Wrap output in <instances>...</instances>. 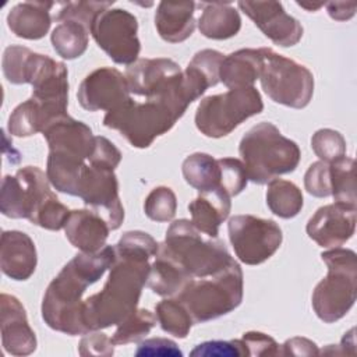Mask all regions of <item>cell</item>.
Here are the masks:
<instances>
[{
  "instance_id": "obj_1",
  "label": "cell",
  "mask_w": 357,
  "mask_h": 357,
  "mask_svg": "<svg viewBox=\"0 0 357 357\" xmlns=\"http://www.w3.org/2000/svg\"><path fill=\"white\" fill-rule=\"evenodd\" d=\"M156 240L141 230L126 231L114 245V261L99 293L84 300L82 322L88 332L119 325L137 310L146 284L151 257L158 252Z\"/></svg>"
},
{
  "instance_id": "obj_2",
  "label": "cell",
  "mask_w": 357,
  "mask_h": 357,
  "mask_svg": "<svg viewBox=\"0 0 357 357\" xmlns=\"http://www.w3.org/2000/svg\"><path fill=\"white\" fill-rule=\"evenodd\" d=\"M114 261V245H105L96 252H79L68 261L49 283L43 301L42 318L57 332L77 336L85 335L82 322L84 293L96 283Z\"/></svg>"
},
{
  "instance_id": "obj_3",
  "label": "cell",
  "mask_w": 357,
  "mask_h": 357,
  "mask_svg": "<svg viewBox=\"0 0 357 357\" xmlns=\"http://www.w3.org/2000/svg\"><path fill=\"white\" fill-rule=\"evenodd\" d=\"M238 153L248 180L255 184H268L280 174L294 172L301 159L298 145L269 121H262L244 134Z\"/></svg>"
},
{
  "instance_id": "obj_4",
  "label": "cell",
  "mask_w": 357,
  "mask_h": 357,
  "mask_svg": "<svg viewBox=\"0 0 357 357\" xmlns=\"http://www.w3.org/2000/svg\"><path fill=\"white\" fill-rule=\"evenodd\" d=\"M184 113L183 107L167 99L152 98L137 102L130 98L105 114L103 126L117 130L131 146L144 149L170 131Z\"/></svg>"
},
{
  "instance_id": "obj_5",
  "label": "cell",
  "mask_w": 357,
  "mask_h": 357,
  "mask_svg": "<svg viewBox=\"0 0 357 357\" xmlns=\"http://www.w3.org/2000/svg\"><path fill=\"white\" fill-rule=\"evenodd\" d=\"M158 251L177 262L192 279L211 276L226 268L233 257L218 237L204 238L188 219L174 220Z\"/></svg>"
},
{
  "instance_id": "obj_6",
  "label": "cell",
  "mask_w": 357,
  "mask_h": 357,
  "mask_svg": "<svg viewBox=\"0 0 357 357\" xmlns=\"http://www.w3.org/2000/svg\"><path fill=\"white\" fill-rule=\"evenodd\" d=\"M243 271L233 259L211 276L192 279L174 297L187 308L194 324H202L236 310L243 301Z\"/></svg>"
},
{
  "instance_id": "obj_7",
  "label": "cell",
  "mask_w": 357,
  "mask_h": 357,
  "mask_svg": "<svg viewBox=\"0 0 357 357\" xmlns=\"http://www.w3.org/2000/svg\"><path fill=\"white\" fill-rule=\"evenodd\" d=\"M328 275L315 286L311 297L317 317L332 324L343 318L356 301L357 255L349 248H331L321 254Z\"/></svg>"
},
{
  "instance_id": "obj_8",
  "label": "cell",
  "mask_w": 357,
  "mask_h": 357,
  "mask_svg": "<svg viewBox=\"0 0 357 357\" xmlns=\"http://www.w3.org/2000/svg\"><path fill=\"white\" fill-rule=\"evenodd\" d=\"M262 110L264 102L257 88H231L225 93L211 95L199 102L195 112V126L205 137L222 138Z\"/></svg>"
},
{
  "instance_id": "obj_9",
  "label": "cell",
  "mask_w": 357,
  "mask_h": 357,
  "mask_svg": "<svg viewBox=\"0 0 357 357\" xmlns=\"http://www.w3.org/2000/svg\"><path fill=\"white\" fill-rule=\"evenodd\" d=\"M259 52L262 56L259 81L265 93L279 105L293 109L305 107L314 93L312 73L271 47H261Z\"/></svg>"
},
{
  "instance_id": "obj_10",
  "label": "cell",
  "mask_w": 357,
  "mask_h": 357,
  "mask_svg": "<svg viewBox=\"0 0 357 357\" xmlns=\"http://www.w3.org/2000/svg\"><path fill=\"white\" fill-rule=\"evenodd\" d=\"M126 78L131 93L146 99H169L187 110L194 102L180 66L166 57L138 59L127 67Z\"/></svg>"
},
{
  "instance_id": "obj_11",
  "label": "cell",
  "mask_w": 357,
  "mask_h": 357,
  "mask_svg": "<svg viewBox=\"0 0 357 357\" xmlns=\"http://www.w3.org/2000/svg\"><path fill=\"white\" fill-rule=\"evenodd\" d=\"M91 33L98 46L116 63L131 66L138 60L141 43L138 21L124 8H107L92 21Z\"/></svg>"
},
{
  "instance_id": "obj_12",
  "label": "cell",
  "mask_w": 357,
  "mask_h": 357,
  "mask_svg": "<svg viewBox=\"0 0 357 357\" xmlns=\"http://www.w3.org/2000/svg\"><path fill=\"white\" fill-rule=\"evenodd\" d=\"M229 240L237 258L245 265H259L280 247L283 234L275 220L254 215H236L227 223Z\"/></svg>"
},
{
  "instance_id": "obj_13",
  "label": "cell",
  "mask_w": 357,
  "mask_h": 357,
  "mask_svg": "<svg viewBox=\"0 0 357 357\" xmlns=\"http://www.w3.org/2000/svg\"><path fill=\"white\" fill-rule=\"evenodd\" d=\"M47 176L36 166L18 169L15 176H4L0 191V211L11 219H31L53 194Z\"/></svg>"
},
{
  "instance_id": "obj_14",
  "label": "cell",
  "mask_w": 357,
  "mask_h": 357,
  "mask_svg": "<svg viewBox=\"0 0 357 357\" xmlns=\"http://www.w3.org/2000/svg\"><path fill=\"white\" fill-rule=\"evenodd\" d=\"M85 206L99 215L116 230L124 220V208L119 195V181L114 169L106 165L88 162L79 176L78 192Z\"/></svg>"
},
{
  "instance_id": "obj_15",
  "label": "cell",
  "mask_w": 357,
  "mask_h": 357,
  "mask_svg": "<svg viewBox=\"0 0 357 357\" xmlns=\"http://www.w3.org/2000/svg\"><path fill=\"white\" fill-rule=\"evenodd\" d=\"M67 77L68 71L64 63L56 61L46 54L35 53L31 64L28 84L32 85L31 98L39 103L46 120V126L52 120L67 114Z\"/></svg>"
},
{
  "instance_id": "obj_16",
  "label": "cell",
  "mask_w": 357,
  "mask_h": 357,
  "mask_svg": "<svg viewBox=\"0 0 357 357\" xmlns=\"http://www.w3.org/2000/svg\"><path fill=\"white\" fill-rule=\"evenodd\" d=\"M130 93L126 75L113 67H100L82 79L77 98L88 112H110L130 99Z\"/></svg>"
},
{
  "instance_id": "obj_17",
  "label": "cell",
  "mask_w": 357,
  "mask_h": 357,
  "mask_svg": "<svg viewBox=\"0 0 357 357\" xmlns=\"http://www.w3.org/2000/svg\"><path fill=\"white\" fill-rule=\"evenodd\" d=\"M238 8L275 45L282 47L294 46L303 36V26L289 15L279 1H238Z\"/></svg>"
},
{
  "instance_id": "obj_18",
  "label": "cell",
  "mask_w": 357,
  "mask_h": 357,
  "mask_svg": "<svg viewBox=\"0 0 357 357\" xmlns=\"http://www.w3.org/2000/svg\"><path fill=\"white\" fill-rule=\"evenodd\" d=\"M305 230L319 247L337 248L354 234L356 208L337 202L324 205L310 218Z\"/></svg>"
},
{
  "instance_id": "obj_19",
  "label": "cell",
  "mask_w": 357,
  "mask_h": 357,
  "mask_svg": "<svg viewBox=\"0 0 357 357\" xmlns=\"http://www.w3.org/2000/svg\"><path fill=\"white\" fill-rule=\"evenodd\" d=\"M0 328L3 349L13 356H28L36 350V336L29 326L26 311L11 294L0 296Z\"/></svg>"
},
{
  "instance_id": "obj_20",
  "label": "cell",
  "mask_w": 357,
  "mask_h": 357,
  "mask_svg": "<svg viewBox=\"0 0 357 357\" xmlns=\"http://www.w3.org/2000/svg\"><path fill=\"white\" fill-rule=\"evenodd\" d=\"M49 145V152L77 156L88 160L95 146L92 130L82 121L63 114L52 120L42 131Z\"/></svg>"
},
{
  "instance_id": "obj_21",
  "label": "cell",
  "mask_w": 357,
  "mask_h": 357,
  "mask_svg": "<svg viewBox=\"0 0 357 357\" xmlns=\"http://www.w3.org/2000/svg\"><path fill=\"white\" fill-rule=\"evenodd\" d=\"M38 264L36 247L32 238L20 230H4L0 245L1 272L13 280L29 279Z\"/></svg>"
},
{
  "instance_id": "obj_22",
  "label": "cell",
  "mask_w": 357,
  "mask_h": 357,
  "mask_svg": "<svg viewBox=\"0 0 357 357\" xmlns=\"http://www.w3.org/2000/svg\"><path fill=\"white\" fill-rule=\"evenodd\" d=\"M110 227L91 209L71 211L64 225V233L73 247L81 252H96L106 245Z\"/></svg>"
},
{
  "instance_id": "obj_23",
  "label": "cell",
  "mask_w": 357,
  "mask_h": 357,
  "mask_svg": "<svg viewBox=\"0 0 357 357\" xmlns=\"http://www.w3.org/2000/svg\"><path fill=\"white\" fill-rule=\"evenodd\" d=\"M53 1H24L15 4L8 15L7 25L10 31L22 39L36 40L43 38L52 25Z\"/></svg>"
},
{
  "instance_id": "obj_24",
  "label": "cell",
  "mask_w": 357,
  "mask_h": 357,
  "mask_svg": "<svg viewBox=\"0 0 357 357\" xmlns=\"http://www.w3.org/2000/svg\"><path fill=\"white\" fill-rule=\"evenodd\" d=\"M194 1H160L155 13V26L159 36L169 43L188 39L195 29Z\"/></svg>"
},
{
  "instance_id": "obj_25",
  "label": "cell",
  "mask_w": 357,
  "mask_h": 357,
  "mask_svg": "<svg viewBox=\"0 0 357 357\" xmlns=\"http://www.w3.org/2000/svg\"><path fill=\"white\" fill-rule=\"evenodd\" d=\"M231 197L223 190L202 191L188 204L191 223L208 237H218L219 226L227 219L231 209Z\"/></svg>"
},
{
  "instance_id": "obj_26",
  "label": "cell",
  "mask_w": 357,
  "mask_h": 357,
  "mask_svg": "<svg viewBox=\"0 0 357 357\" xmlns=\"http://www.w3.org/2000/svg\"><path fill=\"white\" fill-rule=\"evenodd\" d=\"M262 56L259 49H240L226 56L220 64L219 79L227 88L254 86L259 78Z\"/></svg>"
},
{
  "instance_id": "obj_27",
  "label": "cell",
  "mask_w": 357,
  "mask_h": 357,
  "mask_svg": "<svg viewBox=\"0 0 357 357\" xmlns=\"http://www.w3.org/2000/svg\"><path fill=\"white\" fill-rule=\"evenodd\" d=\"M202 14L198 18L199 32L209 39L223 40L233 38L241 28L238 11L230 3H201Z\"/></svg>"
},
{
  "instance_id": "obj_28",
  "label": "cell",
  "mask_w": 357,
  "mask_h": 357,
  "mask_svg": "<svg viewBox=\"0 0 357 357\" xmlns=\"http://www.w3.org/2000/svg\"><path fill=\"white\" fill-rule=\"evenodd\" d=\"M223 53L213 49H204L194 54L183 71L185 85L197 100L209 86H215L219 79V70L223 61Z\"/></svg>"
},
{
  "instance_id": "obj_29",
  "label": "cell",
  "mask_w": 357,
  "mask_h": 357,
  "mask_svg": "<svg viewBox=\"0 0 357 357\" xmlns=\"http://www.w3.org/2000/svg\"><path fill=\"white\" fill-rule=\"evenodd\" d=\"M192 278L172 258L158 251L151 264L146 286L162 297L178 294Z\"/></svg>"
},
{
  "instance_id": "obj_30",
  "label": "cell",
  "mask_w": 357,
  "mask_h": 357,
  "mask_svg": "<svg viewBox=\"0 0 357 357\" xmlns=\"http://www.w3.org/2000/svg\"><path fill=\"white\" fill-rule=\"evenodd\" d=\"M183 176L187 184L202 191L219 188L220 169L218 159L204 152H195L188 155L181 165Z\"/></svg>"
},
{
  "instance_id": "obj_31",
  "label": "cell",
  "mask_w": 357,
  "mask_h": 357,
  "mask_svg": "<svg viewBox=\"0 0 357 357\" xmlns=\"http://www.w3.org/2000/svg\"><path fill=\"white\" fill-rule=\"evenodd\" d=\"M50 40L59 56L74 60L85 53L89 42V29L77 21L66 20L52 31Z\"/></svg>"
},
{
  "instance_id": "obj_32",
  "label": "cell",
  "mask_w": 357,
  "mask_h": 357,
  "mask_svg": "<svg viewBox=\"0 0 357 357\" xmlns=\"http://www.w3.org/2000/svg\"><path fill=\"white\" fill-rule=\"evenodd\" d=\"M304 204L301 190L291 181L273 178L268 183L266 205L271 212L282 219H290L298 215Z\"/></svg>"
},
{
  "instance_id": "obj_33",
  "label": "cell",
  "mask_w": 357,
  "mask_h": 357,
  "mask_svg": "<svg viewBox=\"0 0 357 357\" xmlns=\"http://www.w3.org/2000/svg\"><path fill=\"white\" fill-rule=\"evenodd\" d=\"M354 159L339 158L329 163L331 167V195L335 202L356 208V181H354Z\"/></svg>"
},
{
  "instance_id": "obj_34",
  "label": "cell",
  "mask_w": 357,
  "mask_h": 357,
  "mask_svg": "<svg viewBox=\"0 0 357 357\" xmlns=\"http://www.w3.org/2000/svg\"><path fill=\"white\" fill-rule=\"evenodd\" d=\"M155 315L160 328L174 337L184 339L194 324L187 308L174 297L165 298L155 305Z\"/></svg>"
},
{
  "instance_id": "obj_35",
  "label": "cell",
  "mask_w": 357,
  "mask_h": 357,
  "mask_svg": "<svg viewBox=\"0 0 357 357\" xmlns=\"http://www.w3.org/2000/svg\"><path fill=\"white\" fill-rule=\"evenodd\" d=\"M46 121L40 106L36 100L29 98L28 100L20 103L8 117V132L14 137L25 138L42 132Z\"/></svg>"
},
{
  "instance_id": "obj_36",
  "label": "cell",
  "mask_w": 357,
  "mask_h": 357,
  "mask_svg": "<svg viewBox=\"0 0 357 357\" xmlns=\"http://www.w3.org/2000/svg\"><path fill=\"white\" fill-rule=\"evenodd\" d=\"M156 315L145 308L132 311L124 321H121L110 337L113 344H128L144 339L156 325Z\"/></svg>"
},
{
  "instance_id": "obj_37",
  "label": "cell",
  "mask_w": 357,
  "mask_h": 357,
  "mask_svg": "<svg viewBox=\"0 0 357 357\" xmlns=\"http://www.w3.org/2000/svg\"><path fill=\"white\" fill-rule=\"evenodd\" d=\"M35 52L25 46L11 45L7 46L3 53V73L8 82L14 85L28 84L29 71Z\"/></svg>"
},
{
  "instance_id": "obj_38",
  "label": "cell",
  "mask_w": 357,
  "mask_h": 357,
  "mask_svg": "<svg viewBox=\"0 0 357 357\" xmlns=\"http://www.w3.org/2000/svg\"><path fill=\"white\" fill-rule=\"evenodd\" d=\"M114 1H63L56 3L57 11L53 14V20L61 22L66 20L77 21L86 26L91 32L93 18L103 10L113 6Z\"/></svg>"
},
{
  "instance_id": "obj_39",
  "label": "cell",
  "mask_w": 357,
  "mask_h": 357,
  "mask_svg": "<svg viewBox=\"0 0 357 357\" xmlns=\"http://www.w3.org/2000/svg\"><path fill=\"white\" fill-rule=\"evenodd\" d=\"M177 209V198L170 187H155L144 202L145 215L155 222H169L174 218Z\"/></svg>"
},
{
  "instance_id": "obj_40",
  "label": "cell",
  "mask_w": 357,
  "mask_h": 357,
  "mask_svg": "<svg viewBox=\"0 0 357 357\" xmlns=\"http://www.w3.org/2000/svg\"><path fill=\"white\" fill-rule=\"evenodd\" d=\"M311 148L314 153L326 163L343 158L346 153V139L332 128H321L311 137Z\"/></svg>"
},
{
  "instance_id": "obj_41",
  "label": "cell",
  "mask_w": 357,
  "mask_h": 357,
  "mask_svg": "<svg viewBox=\"0 0 357 357\" xmlns=\"http://www.w3.org/2000/svg\"><path fill=\"white\" fill-rule=\"evenodd\" d=\"M218 165L220 169L219 188L223 190L229 197L238 195L248 183L243 162L236 158H220L218 159Z\"/></svg>"
},
{
  "instance_id": "obj_42",
  "label": "cell",
  "mask_w": 357,
  "mask_h": 357,
  "mask_svg": "<svg viewBox=\"0 0 357 357\" xmlns=\"http://www.w3.org/2000/svg\"><path fill=\"white\" fill-rule=\"evenodd\" d=\"M70 212L71 211L59 201L56 194H52L36 211L31 223L46 230H60L64 229Z\"/></svg>"
},
{
  "instance_id": "obj_43",
  "label": "cell",
  "mask_w": 357,
  "mask_h": 357,
  "mask_svg": "<svg viewBox=\"0 0 357 357\" xmlns=\"http://www.w3.org/2000/svg\"><path fill=\"white\" fill-rule=\"evenodd\" d=\"M192 357H241L248 356L241 339L233 340H208L197 344L191 353Z\"/></svg>"
},
{
  "instance_id": "obj_44",
  "label": "cell",
  "mask_w": 357,
  "mask_h": 357,
  "mask_svg": "<svg viewBox=\"0 0 357 357\" xmlns=\"http://www.w3.org/2000/svg\"><path fill=\"white\" fill-rule=\"evenodd\" d=\"M304 187L308 194L317 198L331 195V167L329 163L318 160L310 165L304 174Z\"/></svg>"
},
{
  "instance_id": "obj_45",
  "label": "cell",
  "mask_w": 357,
  "mask_h": 357,
  "mask_svg": "<svg viewBox=\"0 0 357 357\" xmlns=\"http://www.w3.org/2000/svg\"><path fill=\"white\" fill-rule=\"evenodd\" d=\"M78 353L82 357L98 356V357H109L114 353V344L112 339L99 331H92L85 333V336L79 340Z\"/></svg>"
},
{
  "instance_id": "obj_46",
  "label": "cell",
  "mask_w": 357,
  "mask_h": 357,
  "mask_svg": "<svg viewBox=\"0 0 357 357\" xmlns=\"http://www.w3.org/2000/svg\"><path fill=\"white\" fill-rule=\"evenodd\" d=\"M241 342L244 343L248 356H280L279 344L266 333L250 331L243 333Z\"/></svg>"
},
{
  "instance_id": "obj_47",
  "label": "cell",
  "mask_w": 357,
  "mask_h": 357,
  "mask_svg": "<svg viewBox=\"0 0 357 357\" xmlns=\"http://www.w3.org/2000/svg\"><path fill=\"white\" fill-rule=\"evenodd\" d=\"M137 357L148 356H169V357H181L183 351L178 349L177 343L165 339V337H152L141 342L135 351Z\"/></svg>"
},
{
  "instance_id": "obj_48",
  "label": "cell",
  "mask_w": 357,
  "mask_h": 357,
  "mask_svg": "<svg viewBox=\"0 0 357 357\" xmlns=\"http://www.w3.org/2000/svg\"><path fill=\"white\" fill-rule=\"evenodd\" d=\"M318 354H319V349L315 344V342L301 336L287 339L282 344V350H280V356L304 357V356H318Z\"/></svg>"
},
{
  "instance_id": "obj_49",
  "label": "cell",
  "mask_w": 357,
  "mask_h": 357,
  "mask_svg": "<svg viewBox=\"0 0 357 357\" xmlns=\"http://www.w3.org/2000/svg\"><path fill=\"white\" fill-rule=\"evenodd\" d=\"M356 1H329L326 3V11L331 18L336 21L350 20L356 14Z\"/></svg>"
},
{
  "instance_id": "obj_50",
  "label": "cell",
  "mask_w": 357,
  "mask_h": 357,
  "mask_svg": "<svg viewBox=\"0 0 357 357\" xmlns=\"http://www.w3.org/2000/svg\"><path fill=\"white\" fill-rule=\"evenodd\" d=\"M297 4L300 6V7H303V8H307L308 11H315V10H318V8H321L325 3H317V4H310V3H301V1H297Z\"/></svg>"
}]
</instances>
